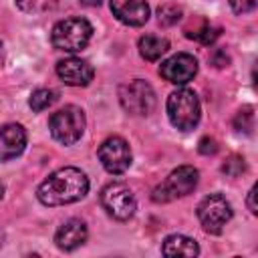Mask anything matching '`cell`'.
<instances>
[{"label":"cell","instance_id":"12","mask_svg":"<svg viewBox=\"0 0 258 258\" xmlns=\"http://www.w3.org/2000/svg\"><path fill=\"white\" fill-rule=\"evenodd\" d=\"M113 16L127 26H143L149 20V4L145 0H109Z\"/></svg>","mask_w":258,"mask_h":258},{"label":"cell","instance_id":"16","mask_svg":"<svg viewBox=\"0 0 258 258\" xmlns=\"http://www.w3.org/2000/svg\"><path fill=\"white\" fill-rule=\"evenodd\" d=\"M169 50V42L163 36H155V34H145L139 38V54L145 60H159L165 52Z\"/></svg>","mask_w":258,"mask_h":258},{"label":"cell","instance_id":"6","mask_svg":"<svg viewBox=\"0 0 258 258\" xmlns=\"http://www.w3.org/2000/svg\"><path fill=\"white\" fill-rule=\"evenodd\" d=\"M121 107L131 115H149L155 109V91L143 79H133L119 87Z\"/></svg>","mask_w":258,"mask_h":258},{"label":"cell","instance_id":"7","mask_svg":"<svg viewBox=\"0 0 258 258\" xmlns=\"http://www.w3.org/2000/svg\"><path fill=\"white\" fill-rule=\"evenodd\" d=\"M101 206L105 208V212L111 218L125 222L129 218H133V214L137 210V200L129 185H125L121 181H113L101 189Z\"/></svg>","mask_w":258,"mask_h":258},{"label":"cell","instance_id":"29","mask_svg":"<svg viewBox=\"0 0 258 258\" xmlns=\"http://www.w3.org/2000/svg\"><path fill=\"white\" fill-rule=\"evenodd\" d=\"M0 238H2V234H0Z\"/></svg>","mask_w":258,"mask_h":258},{"label":"cell","instance_id":"2","mask_svg":"<svg viewBox=\"0 0 258 258\" xmlns=\"http://www.w3.org/2000/svg\"><path fill=\"white\" fill-rule=\"evenodd\" d=\"M91 36H93L91 22L87 18H81V16H71V18H64V20H58L52 26L50 42L58 50L79 52L89 44Z\"/></svg>","mask_w":258,"mask_h":258},{"label":"cell","instance_id":"1","mask_svg":"<svg viewBox=\"0 0 258 258\" xmlns=\"http://www.w3.org/2000/svg\"><path fill=\"white\" fill-rule=\"evenodd\" d=\"M89 191V177L79 167H60L52 171L36 189V198L44 206H64L79 202Z\"/></svg>","mask_w":258,"mask_h":258},{"label":"cell","instance_id":"27","mask_svg":"<svg viewBox=\"0 0 258 258\" xmlns=\"http://www.w3.org/2000/svg\"><path fill=\"white\" fill-rule=\"evenodd\" d=\"M2 62H4V44L0 40V67H2Z\"/></svg>","mask_w":258,"mask_h":258},{"label":"cell","instance_id":"22","mask_svg":"<svg viewBox=\"0 0 258 258\" xmlns=\"http://www.w3.org/2000/svg\"><path fill=\"white\" fill-rule=\"evenodd\" d=\"M244 169H246V163H244V159L238 157V155L228 157V161L222 165V171H224L226 175H230V177H238Z\"/></svg>","mask_w":258,"mask_h":258},{"label":"cell","instance_id":"15","mask_svg":"<svg viewBox=\"0 0 258 258\" xmlns=\"http://www.w3.org/2000/svg\"><path fill=\"white\" fill-rule=\"evenodd\" d=\"M161 252L163 256H198L200 246L194 238H187L183 234H171L163 240Z\"/></svg>","mask_w":258,"mask_h":258},{"label":"cell","instance_id":"10","mask_svg":"<svg viewBox=\"0 0 258 258\" xmlns=\"http://www.w3.org/2000/svg\"><path fill=\"white\" fill-rule=\"evenodd\" d=\"M198 73V60L187 52H177L159 64V75L173 85L189 83Z\"/></svg>","mask_w":258,"mask_h":258},{"label":"cell","instance_id":"9","mask_svg":"<svg viewBox=\"0 0 258 258\" xmlns=\"http://www.w3.org/2000/svg\"><path fill=\"white\" fill-rule=\"evenodd\" d=\"M99 161L101 165L113 173V175H119L123 171L129 169L131 165V149H129V143L123 139V137H107L101 147H99Z\"/></svg>","mask_w":258,"mask_h":258},{"label":"cell","instance_id":"14","mask_svg":"<svg viewBox=\"0 0 258 258\" xmlns=\"http://www.w3.org/2000/svg\"><path fill=\"white\" fill-rule=\"evenodd\" d=\"M26 147V129L18 123H8L0 129V161L18 157Z\"/></svg>","mask_w":258,"mask_h":258},{"label":"cell","instance_id":"24","mask_svg":"<svg viewBox=\"0 0 258 258\" xmlns=\"http://www.w3.org/2000/svg\"><path fill=\"white\" fill-rule=\"evenodd\" d=\"M198 149H200V153H204V155H214V153L218 151V141H216L214 137H202Z\"/></svg>","mask_w":258,"mask_h":258},{"label":"cell","instance_id":"5","mask_svg":"<svg viewBox=\"0 0 258 258\" xmlns=\"http://www.w3.org/2000/svg\"><path fill=\"white\" fill-rule=\"evenodd\" d=\"M198 169L191 167V165H179L177 169H173L151 194L153 202L157 204H165V202H171L175 198H183L187 194H191L198 185Z\"/></svg>","mask_w":258,"mask_h":258},{"label":"cell","instance_id":"8","mask_svg":"<svg viewBox=\"0 0 258 258\" xmlns=\"http://www.w3.org/2000/svg\"><path fill=\"white\" fill-rule=\"evenodd\" d=\"M198 220L208 234H220L232 220V206L222 194H210L198 204Z\"/></svg>","mask_w":258,"mask_h":258},{"label":"cell","instance_id":"17","mask_svg":"<svg viewBox=\"0 0 258 258\" xmlns=\"http://www.w3.org/2000/svg\"><path fill=\"white\" fill-rule=\"evenodd\" d=\"M56 99H58L56 91H52V89H36V91L30 95L28 105H30V109H32V111L40 113V111L48 109L50 105H54V101H56Z\"/></svg>","mask_w":258,"mask_h":258},{"label":"cell","instance_id":"26","mask_svg":"<svg viewBox=\"0 0 258 258\" xmlns=\"http://www.w3.org/2000/svg\"><path fill=\"white\" fill-rule=\"evenodd\" d=\"M85 6H99L101 4V0H81Z\"/></svg>","mask_w":258,"mask_h":258},{"label":"cell","instance_id":"20","mask_svg":"<svg viewBox=\"0 0 258 258\" xmlns=\"http://www.w3.org/2000/svg\"><path fill=\"white\" fill-rule=\"evenodd\" d=\"M181 18V8L175 4H163L157 8V20L163 26H171Z\"/></svg>","mask_w":258,"mask_h":258},{"label":"cell","instance_id":"13","mask_svg":"<svg viewBox=\"0 0 258 258\" xmlns=\"http://www.w3.org/2000/svg\"><path fill=\"white\" fill-rule=\"evenodd\" d=\"M87 236H89L87 224L79 218H71L58 226L54 234V244L64 252H73L87 242Z\"/></svg>","mask_w":258,"mask_h":258},{"label":"cell","instance_id":"23","mask_svg":"<svg viewBox=\"0 0 258 258\" xmlns=\"http://www.w3.org/2000/svg\"><path fill=\"white\" fill-rule=\"evenodd\" d=\"M230 6L236 14H248L256 8V0H230Z\"/></svg>","mask_w":258,"mask_h":258},{"label":"cell","instance_id":"28","mask_svg":"<svg viewBox=\"0 0 258 258\" xmlns=\"http://www.w3.org/2000/svg\"><path fill=\"white\" fill-rule=\"evenodd\" d=\"M2 196H4V185H2V181H0V200H2Z\"/></svg>","mask_w":258,"mask_h":258},{"label":"cell","instance_id":"11","mask_svg":"<svg viewBox=\"0 0 258 258\" xmlns=\"http://www.w3.org/2000/svg\"><path fill=\"white\" fill-rule=\"evenodd\" d=\"M56 75L64 85L87 87L93 81L95 71L87 60H83L79 56H69V58H62L56 62Z\"/></svg>","mask_w":258,"mask_h":258},{"label":"cell","instance_id":"25","mask_svg":"<svg viewBox=\"0 0 258 258\" xmlns=\"http://www.w3.org/2000/svg\"><path fill=\"white\" fill-rule=\"evenodd\" d=\"M254 196H256V185H252V187H250V191H248V200H246L248 210H250L252 214H256V212H258V208H256V204H254Z\"/></svg>","mask_w":258,"mask_h":258},{"label":"cell","instance_id":"19","mask_svg":"<svg viewBox=\"0 0 258 258\" xmlns=\"http://www.w3.org/2000/svg\"><path fill=\"white\" fill-rule=\"evenodd\" d=\"M58 0H16V6L26 14H42L52 10Z\"/></svg>","mask_w":258,"mask_h":258},{"label":"cell","instance_id":"21","mask_svg":"<svg viewBox=\"0 0 258 258\" xmlns=\"http://www.w3.org/2000/svg\"><path fill=\"white\" fill-rule=\"evenodd\" d=\"M234 127H236L238 131H244V133H250V131H252V127H254V113H252L250 107L238 111V115H236V119H234Z\"/></svg>","mask_w":258,"mask_h":258},{"label":"cell","instance_id":"18","mask_svg":"<svg viewBox=\"0 0 258 258\" xmlns=\"http://www.w3.org/2000/svg\"><path fill=\"white\" fill-rule=\"evenodd\" d=\"M185 36H187V38H194V40H198V42H202V44H212V42L220 36V28L212 26L210 22H202L198 28L187 30Z\"/></svg>","mask_w":258,"mask_h":258},{"label":"cell","instance_id":"3","mask_svg":"<svg viewBox=\"0 0 258 258\" xmlns=\"http://www.w3.org/2000/svg\"><path fill=\"white\" fill-rule=\"evenodd\" d=\"M200 101L191 89H177L167 97V117L179 131H189L200 123Z\"/></svg>","mask_w":258,"mask_h":258},{"label":"cell","instance_id":"4","mask_svg":"<svg viewBox=\"0 0 258 258\" xmlns=\"http://www.w3.org/2000/svg\"><path fill=\"white\" fill-rule=\"evenodd\" d=\"M48 129L54 141L62 145H73L81 139L85 131V113L77 105H67L54 111L48 119Z\"/></svg>","mask_w":258,"mask_h":258}]
</instances>
